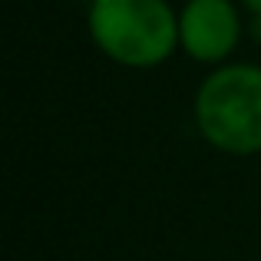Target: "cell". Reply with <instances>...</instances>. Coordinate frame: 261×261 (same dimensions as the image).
Returning <instances> with one entry per match:
<instances>
[{
	"label": "cell",
	"instance_id": "3957f363",
	"mask_svg": "<svg viewBox=\"0 0 261 261\" xmlns=\"http://www.w3.org/2000/svg\"><path fill=\"white\" fill-rule=\"evenodd\" d=\"M178 33L195 60L215 63L238 43V13L228 0H192L182 13Z\"/></svg>",
	"mask_w": 261,
	"mask_h": 261
},
{
	"label": "cell",
	"instance_id": "7a4b0ae2",
	"mask_svg": "<svg viewBox=\"0 0 261 261\" xmlns=\"http://www.w3.org/2000/svg\"><path fill=\"white\" fill-rule=\"evenodd\" d=\"M89 30L102 53L126 66H155L172 53L178 27L162 0H96Z\"/></svg>",
	"mask_w": 261,
	"mask_h": 261
},
{
	"label": "cell",
	"instance_id": "277c9868",
	"mask_svg": "<svg viewBox=\"0 0 261 261\" xmlns=\"http://www.w3.org/2000/svg\"><path fill=\"white\" fill-rule=\"evenodd\" d=\"M245 4H248V7H251L255 13H261V0H245Z\"/></svg>",
	"mask_w": 261,
	"mask_h": 261
},
{
	"label": "cell",
	"instance_id": "6da1fadb",
	"mask_svg": "<svg viewBox=\"0 0 261 261\" xmlns=\"http://www.w3.org/2000/svg\"><path fill=\"white\" fill-rule=\"evenodd\" d=\"M198 129L212 146L248 155L261 149V70L225 66L208 76L195 102Z\"/></svg>",
	"mask_w": 261,
	"mask_h": 261
}]
</instances>
